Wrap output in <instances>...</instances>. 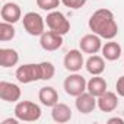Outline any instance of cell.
<instances>
[{
    "label": "cell",
    "mask_w": 124,
    "mask_h": 124,
    "mask_svg": "<svg viewBox=\"0 0 124 124\" xmlns=\"http://www.w3.org/2000/svg\"><path fill=\"white\" fill-rule=\"evenodd\" d=\"M102 51V57L108 61H115L120 58L121 55V45L118 42H114V41H109V42H105L101 48Z\"/></svg>",
    "instance_id": "cell-18"
},
{
    "label": "cell",
    "mask_w": 124,
    "mask_h": 124,
    "mask_svg": "<svg viewBox=\"0 0 124 124\" xmlns=\"http://www.w3.org/2000/svg\"><path fill=\"white\" fill-rule=\"evenodd\" d=\"M22 92H21V88L15 83H10V82H5L2 80L0 82V98L6 102H18L19 98H21Z\"/></svg>",
    "instance_id": "cell-11"
},
{
    "label": "cell",
    "mask_w": 124,
    "mask_h": 124,
    "mask_svg": "<svg viewBox=\"0 0 124 124\" xmlns=\"http://www.w3.org/2000/svg\"><path fill=\"white\" fill-rule=\"evenodd\" d=\"M115 89H117V93L120 96H124V76L118 78V80L115 83Z\"/></svg>",
    "instance_id": "cell-24"
},
{
    "label": "cell",
    "mask_w": 124,
    "mask_h": 124,
    "mask_svg": "<svg viewBox=\"0 0 124 124\" xmlns=\"http://www.w3.org/2000/svg\"><path fill=\"white\" fill-rule=\"evenodd\" d=\"M38 98H39V101H41L42 105L51 107V108L58 102V93H57V91H55L54 88H51V86H44V88H41V89H39V93H38Z\"/></svg>",
    "instance_id": "cell-17"
},
{
    "label": "cell",
    "mask_w": 124,
    "mask_h": 124,
    "mask_svg": "<svg viewBox=\"0 0 124 124\" xmlns=\"http://www.w3.org/2000/svg\"><path fill=\"white\" fill-rule=\"evenodd\" d=\"M85 67H86L88 73H91L92 76H98V75L104 73V70H105V61H104V57L96 55V54H92V55L86 60Z\"/></svg>",
    "instance_id": "cell-15"
},
{
    "label": "cell",
    "mask_w": 124,
    "mask_h": 124,
    "mask_svg": "<svg viewBox=\"0 0 124 124\" xmlns=\"http://www.w3.org/2000/svg\"><path fill=\"white\" fill-rule=\"evenodd\" d=\"M45 23L50 28V31H54L60 35H66L70 31V22L69 19L58 10H53L47 15L45 18Z\"/></svg>",
    "instance_id": "cell-3"
},
{
    "label": "cell",
    "mask_w": 124,
    "mask_h": 124,
    "mask_svg": "<svg viewBox=\"0 0 124 124\" xmlns=\"http://www.w3.org/2000/svg\"><path fill=\"white\" fill-rule=\"evenodd\" d=\"M88 92H91L92 95H95L96 98L101 96L102 93L107 92V82L104 78H101L99 75L98 76H93L89 82H88Z\"/></svg>",
    "instance_id": "cell-19"
},
{
    "label": "cell",
    "mask_w": 124,
    "mask_h": 124,
    "mask_svg": "<svg viewBox=\"0 0 124 124\" xmlns=\"http://www.w3.org/2000/svg\"><path fill=\"white\" fill-rule=\"evenodd\" d=\"M89 29L99 35L104 39H112L118 34V25L115 22V18L111 10L108 9H98L93 12V15L89 18Z\"/></svg>",
    "instance_id": "cell-1"
},
{
    "label": "cell",
    "mask_w": 124,
    "mask_h": 124,
    "mask_svg": "<svg viewBox=\"0 0 124 124\" xmlns=\"http://www.w3.org/2000/svg\"><path fill=\"white\" fill-rule=\"evenodd\" d=\"M64 67L72 72V73H76L79 72L83 66H85V60H83V54H82V50H70L66 55H64Z\"/></svg>",
    "instance_id": "cell-9"
},
{
    "label": "cell",
    "mask_w": 124,
    "mask_h": 124,
    "mask_svg": "<svg viewBox=\"0 0 124 124\" xmlns=\"http://www.w3.org/2000/svg\"><path fill=\"white\" fill-rule=\"evenodd\" d=\"M23 28L25 31L32 35V37H38V35H42L45 31V21L44 18L39 15V13H35V12H28L25 16H23Z\"/></svg>",
    "instance_id": "cell-4"
},
{
    "label": "cell",
    "mask_w": 124,
    "mask_h": 124,
    "mask_svg": "<svg viewBox=\"0 0 124 124\" xmlns=\"http://www.w3.org/2000/svg\"><path fill=\"white\" fill-rule=\"evenodd\" d=\"M39 45L45 51H55L63 45V35L54 31H45L42 35H39Z\"/></svg>",
    "instance_id": "cell-7"
},
{
    "label": "cell",
    "mask_w": 124,
    "mask_h": 124,
    "mask_svg": "<svg viewBox=\"0 0 124 124\" xmlns=\"http://www.w3.org/2000/svg\"><path fill=\"white\" fill-rule=\"evenodd\" d=\"M51 117L55 123H60V124H63V123H67L72 120V109L69 105L66 104H61V102H57L53 109H51Z\"/></svg>",
    "instance_id": "cell-14"
},
{
    "label": "cell",
    "mask_w": 124,
    "mask_h": 124,
    "mask_svg": "<svg viewBox=\"0 0 124 124\" xmlns=\"http://www.w3.org/2000/svg\"><path fill=\"white\" fill-rule=\"evenodd\" d=\"M19 61V54L13 48H0V66L2 67H13Z\"/></svg>",
    "instance_id": "cell-16"
},
{
    "label": "cell",
    "mask_w": 124,
    "mask_h": 124,
    "mask_svg": "<svg viewBox=\"0 0 124 124\" xmlns=\"http://www.w3.org/2000/svg\"><path fill=\"white\" fill-rule=\"evenodd\" d=\"M114 123L124 124V120H123V118H118V117H114V118H109V120H108V124H114Z\"/></svg>",
    "instance_id": "cell-25"
},
{
    "label": "cell",
    "mask_w": 124,
    "mask_h": 124,
    "mask_svg": "<svg viewBox=\"0 0 124 124\" xmlns=\"http://www.w3.org/2000/svg\"><path fill=\"white\" fill-rule=\"evenodd\" d=\"M16 79L19 83H32L37 80H41V69L39 64H34V63H28V64H22L16 69L15 73Z\"/></svg>",
    "instance_id": "cell-5"
},
{
    "label": "cell",
    "mask_w": 124,
    "mask_h": 124,
    "mask_svg": "<svg viewBox=\"0 0 124 124\" xmlns=\"http://www.w3.org/2000/svg\"><path fill=\"white\" fill-rule=\"evenodd\" d=\"M39 69H41V80L53 79V76L55 73V69H54L53 63H50V61H42V63H39Z\"/></svg>",
    "instance_id": "cell-21"
},
{
    "label": "cell",
    "mask_w": 124,
    "mask_h": 124,
    "mask_svg": "<svg viewBox=\"0 0 124 124\" xmlns=\"http://www.w3.org/2000/svg\"><path fill=\"white\" fill-rule=\"evenodd\" d=\"M79 47L82 50V53L86 54H96L101 48H102V42H101V37L96 34H88L85 37L80 38L79 41Z\"/></svg>",
    "instance_id": "cell-10"
},
{
    "label": "cell",
    "mask_w": 124,
    "mask_h": 124,
    "mask_svg": "<svg viewBox=\"0 0 124 124\" xmlns=\"http://www.w3.org/2000/svg\"><path fill=\"white\" fill-rule=\"evenodd\" d=\"M75 105H76V109L79 112H82V114H91L98 107V99L91 92H83L79 96H76Z\"/></svg>",
    "instance_id": "cell-8"
},
{
    "label": "cell",
    "mask_w": 124,
    "mask_h": 124,
    "mask_svg": "<svg viewBox=\"0 0 124 124\" xmlns=\"http://www.w3.org/2000/svg\"><path fill=\"white\" fill-rule=\"evenodd\" d=\"M15 34H16V29L13 26V23H9V22H2L0 23V41H10L15 38Z\"/></svg>",
    "instance_id": "cell-20"
},
{
    "label": "cell",
    "mask_w": 124,
    "mask_h": 124,
    "mask_svg": "<svg viewBox=\"0 0 124 124\" xmlns=\"http://www.w3.org/2000/svg\"><path fill=\"white\" fill-rule=\"evenodd\" d=\"M61 3V0H37V6L42 10H48L53 12L58 8V5Z\"/></svg>",
    "instance_id": "cell-22"
},
{
    "label": "cell",
    "mask_w": 124,
    "mask_h": 124,
    "mask_svg": "<svg viewBox=\"0 0 124 124\" xmlns=\"http://www.w3.org/2000/svg\"><path fill=\"white\" fill-rule=\"evenodd\" d=\"M61 3L69 9H80L82 6H85L86 0H61Z\"/></svg>",
    "instance_id": "cell-23"
},
{
    "label": "cell",
    "mask_w": 124,
    "mask_h": 124,
    "mask_svg": "<svg viewBox=\"0 0 124 124\" xmlns=\"http://www.w3.org/2000/svg\"><path fill=\"white\" fill-rule=\"evenodd\" d=\"M0 15H2V19L5 22H9V23H16L21 16H22V12H21V8L16 5V3H5L2 10H0Z\"/></svg>",
    "instance_id": "cell-12"
},
{
    "label": "cell",
    "mask_w": 124,
    "mask_h": 124,
    "mask_svg": "<svg viewBox=\"0 0 124 124\" xmlns=\"http://www.w3.org/2000/svg\"><path fill=\"white\" fill-rule=\"evenodd\" d=\"M118 107V98L117 93L107 91L101 96H98V108L102 112H112Z\"/></svg>",
    "instance_id": "cell-13"
},
{
    "label": "cell",
    "mask_w": 124,
    "mask_h": 124,
    "mask_svg": "<svg viewBox=\"0 0 124 124\" xmlns=\"http://www.w3.org/2000/svg\"><path fill=\"white\" fill-rule=\"evenodd\" d=\"M63 86H64L66 93L70 96H79L80 93L88 91V82L85 80V78L82 75H78V72L67 76Z\"/></svg>",
    "instance_id": "cell-6"
},
{
    "label": "cell",
    "mask_w": 124,
    "mask_h": 124,
    "mask_svg": "<svg viewBox=\"0 0 124 124\" xmlns=\"http://www.w3.org/2000/svg\"><path fill=\"white\" fill-rule=\"evenodd\" d=\"M15 117L21 121H37L41 117V108L35 102L31 101H21L15 107Z\"/></svg>",
    "instance_id": "cell-2"
},
{
    "label": "cell",
    "mask_w": 124,
    "mask_h": 124,
    "mask_svg": "<svg viewBox=\"0 0 124 124\" xmlns=\"http://www.w3.org/2000/svg\"><path fill=\"white\" fill-rule=\"evenodd\" d=\"M2 124H18V118H8V120H3Z\"/></svg>",
    "instance_id": "cell-26"
}]
</instances>
